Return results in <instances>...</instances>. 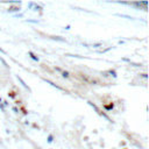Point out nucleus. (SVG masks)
Masks as SVG:
<instances>
[{"label": "nucleus", "instance_id": "obj_3", "mask_svg": "<svg viewBox=\"0 0 149 149\" xmlns=\"http://www.w3.org/2000/svg\"><path fill=\"white\" fill-rule=\"evenodd\" d=\"M28 55L30 56V58H31V59H34V61L38 62V57H37V56H36V55H35L33 51H29V52H28Z\"/></svg>", "mask_w": 149, "mask_h": 149}, {"label": "nucleus", "instance_id": "obj_6", "mask_svg": "<svg viewBox=\"0 0 149 149\" xmlns=\"http://www.w3.org/2000/svg\"><path fill=\"white\" fill-rule=\"evenodd\" d=\"M52 141H54V135H52V134H50V135L48 136V142H49V143H51Z\"/></svg>", "mask_w": 149, "mask_h": 149}, {"label": "nucleus", "instance_id": "obj_7", "mask_svg": "<svg viewBox=\"0 0 149 149\" xmlns=\"http://www.w3.org/2000/svg\"><path fill=\"white\" fill-rule=\"evenodd\" d=\"M52 38H54V40H58V41H62V42H64V41H65V38H61L59 36H52Z\"/></svg>", "mask_w": 149, "mask_h": 149}, {"label": "nucleus", "instance_id": "obj_5", "mask_svg": "<svg viewBox=\"0 0 149 149\" xmlns=\"http://www.w3.org/2000/svg\"><path fill=\"white\" fill-rule=\"evenodd\" d=\"M14 10H20V7H10V8H8V12H14Z\"/></svg>", "mask_w": 149, "mask_h": 149}, {"label": "nucleus", "instance_id": "obj_11", "mask_svg": "<svg viewBox=\"0 0 149 149\" xmlns=\"http://www.w3.org/2000/svg\"><path fill=\"white\" fill-rule=\"evenodd\" d=\"M1 101H2V100H1V98H0V102H1Z\"/></svg>", "mask_w": 149, "mask_h": 149}, {"label": "nucleus", "instance_id": "obj_9", "mask_svg": "<svg viewBox=\"0 0 149 149\" xmlns=\"http://www.w3.org/2000/svg\"><path fill=\"white\" fill-rule=\"evenodd\" d=\"M113 107H114V105H113V104H111V105H108V106H105V108H106V109H112Z\"/></svg>", "mask_w": 149, "mask_h": 149}, {"label": "nucleus", "instance_id": "obj_8", "mask_svg": "<svg viewBox=\"0 0 149 149\" xmlns=\"http://www.w3.org/2000/svg\"><path fill=\"white\" fill-rule=\"evenodd\" d=\"M0 61H1V62H2V63H3V65H5V66H6V68H9V65H8V64H7V62H6V61H5V59H3V58H2V57H0Z\"/></svg>", "mask_w": 149, "mask_h": 149}, {"label": "nucleus", "instance_id": "obj_1", "mask_svg": "<svg viewBox=\"0 0 149 149\" xmlns=\"http://www.w3.org/2000/svg\"><path fill=\"white\" fill-rule=\"evenodd\" d=\"M43 80H44L45 83H48V84H50L51 86H54V87H56V88H58V90H61V91H64V88H63V87H61V86H58V85H56V84H55L54 81H51V80H49V79H45V78H44Z\"/></svg>", "mask_w": 149, "mask_h": 149}, {"label": "nucleus", "instance_id": "obj_2", "mask_svg": "<svg viewBox=\"0 0 149 149\" xmlns=\"http://www.w3.org/2000/svg\"><path fill=\"white\" fill-rule=\"evenodd\" d=\"M16 78H17V80H19V81H20V83L22 84V86H23V87H26V88H27L28 91H30V88H29V86H28V85H27V84L24 83V80H23V79H22L21 77H19V76H16Z\"/></svg>", "mask_w": 149, "mask_h": 149}, {"label": "nucleus", "instance_id": "obj_4", "mask_svg": "<svg viewBox=\"0 0 149 149\" xmlns=\"http://www.w3.org/2000/svg\"><path fill=\"white\" fill-rule=\"evenodd\" d=\"M62 76H63L64 78H69V77H70V73H69L68 71H62Z\"/></svg>", "mask_w": 149, "mask_h": 149}, {"label": "nucleus", "instance_id": "obj_10", "mask_svg": "<svg viewBox=\"0 0 149 149\" xmlns=\"http://www.w3.org/2000/svg\"><path fill=\"white\" fill-rule=\"evenodd\" d=\"M93 48H98V47H101V43H93V45H92Z\"/></svg>", "mask_w": 149, "mask_h": 149}]
</instances>
